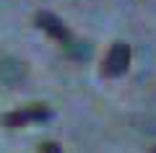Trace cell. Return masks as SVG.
<instances>
[{"instance_id": "obj_1", "label": "cell", "mask_w": 156, "mask_h": 153, "mask_svg": "<svg viewBox=\"0 0 156 153\" xmlns=\"http://www.w3.org/2000/svg\"><path fill=\"white\" fill-rule=\"evenodd\" d=\"M50 117H52V112L47 109L44 104H29V106H23V109H16V112H11V114H5L3 122H5L8 127H23V125H29V122H47Z\"/></svg>"}, {"instance_id": "obj_2", "label": "cell", "mask_w": 156, "mask_h": 153, "mask_svg": "<svg viewBox=\"0 0 156 153\" xmlns=\"http://www.w3.org/2000/svg\"><path fill=\"white\" fill-rule=\"evenodd\" d=\"M128 65H130V44H125V42L112 44L109 55L104 60V73L112 75V78H117V75H122L128 70Z\"/></svg>"}, {"instance_id": "obj_3", "label": "cell", "mask_w": 156, "mask_h": 153, "mask_svg": "<svg viewBox=\"0 0 156 153\" xmlns=\"http://www.w3.org/2000/svg\"><path fill=\"white\" fill-rule=\"evenodd\" d=\"M34 21H37V26L42 29V31H47L50 34L52 39H57V42L62 44V47H65L68 42H70V31H68V26L65 23L60 21V18L57 16H52V13H47V11H42V13H37V18H34Z\"/></svg>"}, {"instance_id": "obj_4", "label": "cell", "mask_w": 156, "mask_h": 153, "mask_svg": "<svg viewBox=\"0 0 156 153\" xmlns=\"http://www.w3.org/2000/svg\"><path fill=\"white\" fill-rule=\"evenodd\" d=\"M23 78H26V62L23 60H16V57L0 60V83H3V86L16 88Z\"/></svg>"}, {"instance_id": "obj_5", "label": "cell", "mask_w": 156, "mask_h": 153, "mask_svg": "<svg viewBox=\"0 0 156 153\" xmlns=\"http://www.w3.org/2000/svg\"><path fill=\"white\" fill-rule=\"evenodd\" d=\"M65 52L73 57V60H89V57H91V44L89 42H76V39H70V42L65 44Z\"/></svg>"}, {"instance_id": "obj_6", "label": "cell", "mask_w": 156, "mask_h": 153, "mask_svg": "<svg viewBox=\"0 0 156 153\" xmlns=\"http://www.w3.org/2000/svg\"><path fill=\"white\" fill-rule=\"evenodd\" d=\"M39 153H62V148L57 143H42L39 145Z\"/></svg>"}, {"instance_id": "obj_7", "label": "cell", "mask_w": 156, "mask_h": 153, "mask_svg": "<svg viewBox=\"0 0 156 153\" xmlns=\"http://www.w3.org/2000/svg\"><path fill=\"white\" fill-rule=\"evenodd\" d=\"M154 153H156V151H154Z\"/></svg>"}]
</instances>
